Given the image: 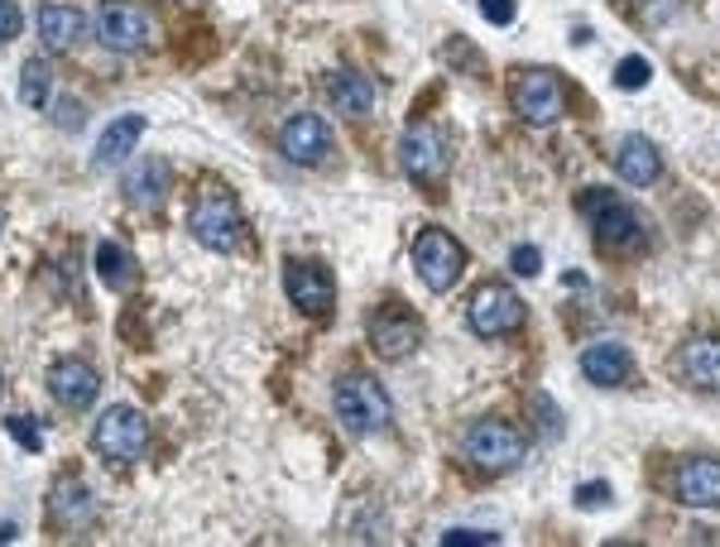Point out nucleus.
Instances as JSON below:
<instances>
[{
	"label": "nucleus",
	"mask_w": 720,
	"mask_h": 547,
	"mask_svg": "<svg viewBox=\"0 0 720 547\" xmlns=\"http://www.w3.org/2000/svg\"><path fill=\"white\" fill-rule=\"evenodd\" d=\"M586 212V222L596 226V240L605 250H615V254H634V250H648V226H644V216L634 212L629 202L620 198L615 188H591V192H581V202H576Z\"/></svg>",
	"instance_id": "f257e3e1"
},
{
	"label": "nucleus",
	"mask_w": 720,
	"mask_h": 547,
	"mask_svg": "<svg viewBox=\"0 0 720 547\" xmlns=\"http://www.w3.org/2000/svg\"><path fill=\"white\" fill-rule=\"evenodd\" d=\"M332 408H336V418H341V428L356 432V437L384 432L394 423L389 394H384V384L375 380V374H365V370H351V374H341V380H336Z\"/></svg>",
	"instance_id": "f03ea898"
},
{
	"label": "nucleus",
	"mask_w": 720,
	"mask_h": 547,
	"mask_svg": "<svg viewBox=\"0 0 720 547\" xmlns=\"http://www.w3.org/2000/svg\"><path fill=\"white\" fill-rule=\"evenodd\" d=\"M188 226H192V236H197L202 246L221 250V254L245 240V216H240L231 192H221L216 182H207V188L197 192V202H192V212H188Z\"/></svg>",
	"instance_id": "7ed1b4c3"
},
{
	"label": "nucleus",
	"mask_w": 720,
	"mask_h": 547,
	"mask_svg": "<svg viewBox=\"0 0 720 547\" xmlns=\"http://www.w3.org/2000/svg\"><path fill=\"white\" fill-rule=\"evenodd\" d=\"M461 452H466V461H471V466L490 471V476H504V471H514V466H519V461L528 456V442L509 428V423H500V418H476L471 428H466V437H461Z\"/></svg>",
	"instance_id": "20e7f679"
},
{
	"label": "nucleus",
	"mask_w": 720,
	"mask_h": 547,
	"mask_svg": "<svg viewBox=\"0 0 720 547\" xmlns=\"http://www.w3.org/2000/svg\"><path fill=\"white\" fill-rule=\"evenodd\" d=\"M92 442L106 461H140L144 447H149V418L130 404H111L96 418Z\"/></svg>",
	"instance_id": "39448f33"
},
{
	"label": "nucleus",
	"mask_w": 720,
	"mask_h": 547,
	"mask_svg": "<svg viewBox=\"0 0 720 547\" xmlns=\"http://www.w3.org/2000/svg\"><path fill=\"white\" fill-rule=\"evenodd\" d=\"M413 270L418 278H423V288H432V294H447V288L461 278L466 270V250L456 246V236H447V230H423V236L413 240Z\"/></svg>",
	"instance_id": "423d86ee"
},
{
	"label": "nucleus",
	"mask_w": 720,
	"mask_h": 547,
	"mask_svg": "<svg viewBox=\"0 0 720 547\" xmlns=\"http://www.w3.org/2000/svg\"><path fill=\"white\" fill-rule=\"evenodd\" d=\"M509 102L528 126H552V120H562V111H567V87H562V78L552 68H528L514 82Z\"/></svg>",
	"instance_id": "0eeeda50"
},
{
	"label": "nucleus",
	"mask_w": 720,
	"mask_h": 547,
	"mask_svg": "<svg viewBox=\"0 0 720 547\" xmlns=\"http://www.w3.org/2000/svg\"><path fill=\"white\" fill-rule=\"evenodd\" d=\"M466 318H471V332L476 336H509V332H519V326H524L528 308H524V298L514 294L509 284H485L471 298Z\"/></svg>",
	"instance_id": "6e6552de"
},
{
	"label": "nucleus",
	"mask_w": 720,
	"mask_h": 547,
	"mask_svg": "<svg viewBox=\"0 0 720 547\" xmlns=\"http://www.w3.org/2000/svg\"><path fill=\"white\" fill-rule=\"evenodd\" d=\"M149 34H154V24L140 5H130V0H101V10H96V39L111 48V53H140L149 44Z\"/></svg>",
	"instance_id": "1a4fd4ad"
},
{
	"label": "nucleus",
	"mask_w": 720,
	"mask_h": 547,
	"mask_svg": "<svg viewBox=\"0 0 720 547\" xmlns=\"http://www.w3.org/2000/svg\"><path fill=\"white\" fill-rule=\"evenodd\" d=\"M399 159H404V174L413 182H442L447 178V140H442L437 126H408V135L399 144Z\"/></svg>",
	"instance_id": "9d476101"
},
{
	"label": "nucleus",
	"mask_w": 720,
	"mask_h": 547,
	"mask_svg": "<svg viewBox=\"0 0 720 547\" xmlns=\"http://www.w3.org/2000/svg\"><path fill=\"white\" fill-rule=\"evenodd\" d=\"M279 150H284V159L288 164H303V168H317V164H327L332 159V130H327V120L322 116H293L288 126L279 130Z\"/></svg>",
	"instance_id": "9b49d317"
},
{
	"label": "nucleus",
	"mask_w": 720,
	"mask_h": 547,
	"mask_svg": "<svg viewBox=\"0 0 720 547\" xmlns=\"http://www.w3.org/2000/svg\"><path fill=\"white\" fill-rule=\"evenodd\" d=\"M284 288H288V302H293V308H303V312H312V318L332 312V302H336L332 274L322 270V264H312V260H288Z\"/></svg>",
	"instance_id": "f8f14e48"
},
{
	"label": "nucleus",
	"mask_w": 720,
	"mask_h": 547,
	"mask_svg": "<svg viewBox=\"0 0 720 547\" xmlns=\"http://www.w3.org/2000/svg\"><path fill=\"white\" fill-rule=\"evenodd\" d=\"M672 490L692 509H716L720 504V461L716 456H682L672 471Z\"/></svg>",
	"instance_id": "ddd939ff"
},
{
	"label": "nucleus",
	"mask_w": 720,
	"mask_h": 547,
	"mask_svg": "<svg viewBox=\"0 0 720 547\" xmlns=\"http://www.w3.org/2000/svg\"><path fill=\"white\" fill-rule=\"evenodd\" d=\"M48 519H53L63 533H77V528H92L96 524V500L92 490L82 485L77 476H58L53 490H48Z\"/></svg>",
	"instance_id": "4468645a"
},
{
	"label": "nucleus",
	"mask_w": 720,
	"mask_h": 547,
	"mask_svg": "<svg viewBox=\"0 0 720 547\" xmlns=\"http://www.w3.org/2000/svg\"><path fill=\"white\" fill-rule=\"evenodd\" d=\"M418 342H423V322H418L413 312L389 308V312H380V318H370V346H375L384 360L413 356Z\"/></svg>",
	"instance_id": "2eb2a0df"
},
{
	"label": "nucleus",
	"mask_w": 720,
	"mask_h": 547,
	"mask_svg": "<svg viewBox=\"0 0 720 547\" xmlns=\"http://www.w3.org/2000/svg\"><path fill=\"white\" fill-rule=\"evenodd\" d=\"M96 389H101V380H96V370L87 360H58V365H48V394L58 399L63 408H87L92 399H96Z\"/></svg>",
	"instance_id": "dca6fc26"
},
{
	"label": "nucleus",
	"mask_w": 720,
	"mask_h": 547,
	"mask_svg": "<svg viewBox=\"0 0 720 547\" xmlns=\"http://www.w3.org/2000/svg\"><path fill=\"white\" fill-rule=\"evenodd\" d=\"M581 374L591 384H600V389H620V384H629L634 360H629V350H624L620 342H591L581 350Z\"/></svg>",
	"instance_id": "f3484780"
},
{
	"label": "nucleus",
	"mask_w": 720,
	"mask_h": 547,
	"mask_svg": "<svg viewBox=\"0 0 720 547\" xmlns=\"http://www.w3.org/2000/svg\"><path fill=\"white\" fill-rule=\"evenodd\" d=\"M615 174L629 182V188H653L658 174H663V154L653 150V140L624 135L620 150H615Z\"/></svg>",
	"instance_id": "a211bd4d"
},
{
	"label": "nucleus",
	"mask_w": 720,
	"mask_h": 547,
	"mask_svg": "<svg viewBox=\"0 0 720 547\" xmlns=\"http://www.w3.org/2000/svg\"><path fill=\"white\" fill-rule=\"evenodd\" d=\"M677 374L692 389L716 394V389H720V336H696V342L682 346L677 350Z\"/></svg>",
	"instance_id": "6ab92c4d"
},
{
	"label": "nucleus",
	"mask_w": 720,
	"mask_h": 547,
	"mask_svg": "<svg viewBox=\"0 0 720 547\" xmlns=\"http://www.w3.org/2000/svg\"><path fill=\"white\" fill-rule=\"evenodd\" d=\"M168 182H173V168L164 159H140L125 178V202L140 206V212H159L168 198Z\"/></svg>",
	"instance_id": "aec40b11"
},
{
	"label": "nucleus",
	"mask_w": 720,
	"mask_h": 547,
	"mask_svg": "<svg viewBox=\"0 0 720 547\" xmlns=\"http://www.w3.org/2000/svg\"><path fill=\"white\" fill-rule=\"evenodd\" d=\"M144 130H149V120H144V116H120V120H111V126H106V135H101V144H96L92 164L96 168H116L120 159H130V150L140 144Z\"/></svg>",
	"instance_id": "412c9836"
},
{
	"label": "nucleus",
	"mask_w": 720,
	"mask_h": 547,
	"mask_svg": "<svg viewBox=\"0 0 720 547\" xmlns=\"http://www.w3.org/2000/svg\"><path fill=\"white\" fill-rule=\"evenodd\" d=\"M82 29H87V20H82L77 5H39V39H44V48L68 53V48L82 39Z\"/></svg>",
	"instance_id": "4be33fe9"
},
{
	"label": "nucleus",
	"mask_w": 720,
	"mask_h": 547,
	"mask_svg": "<svg viewBox=\"0 0 720 547\" xmlns=\"http://www.w3.org/2000/svg\"><path fill=\"white\" fill-rule=\"evenodd\" d=\"M96 274H101V284L111 288V294H130V288L140 284L135 254L120 246V240H101V246H96Z\"/></svg>",
	"instance_id": "5701e85b"
},
{
	"label": "nucleus",
	"mask_w": 720,
	"mask_h": 547,
	"mask_svg": "<svg viewBox=\"0 0 720 547\" xmlns=\"http://www.w3.org/2000/svg\"><path fill=\"white\" fill-rule=\"evenodd\" d=\"M327 102L336 106L341 116H370V106H375V87H370V78H360V72H332L327 78Z\"/></svg>",
	"instance_id": "b1692460"
},
{
	"label": "nucleus",
	"mask_w": 720,
	"mask_h": 547,
	"mask_svg": "<svg viewBox=\"0 0 720 547\" xmlns=\"http://www.w3.org/2000/svg\"><path fill=\"white\" fill-rule=\"evenodd\" d=\"M48 92H53V68H48L44 58H29L24 72H20V102L29 106V111H44Z\"/></svg>",
	"instance_id": "393cba45"
},
{
	"label": "nucleus",
	"mask_w": 720,
	"mask_h": 547,
	"mask_svg": "<svg viewBox=\"0 0 720 547\" xmlns=\"http://www.w3.org/2000/svg\"><path fill=\"white\" fill-rule=\"evenodd\" d=\"M648 78H653L648 58H639V53L620 58V68H615V87H620V92H639V87H648Z\"/></svg>",
	"instance_id": "a878e982"
},
{
	"label": "nucleus",
	"mask_w": 720,
	"mask_h": 547,
	"mask_svg": "<svg viewBox=\"0 0 720 547\" xmlns=\"http://www.w3.org/2000/svg\"><path fill=\"white\" fill-rule=\"evenodd\" d=\"M5 432L15 437L24 452H44V432H39V423H34L29 413H10V418H5Z\"/></svg>",
	"instance_id": "bb28decb"
},
{
	"label": "nucleus",
	"mask_w": 720,
	"mask_h": 547,
	"mask_svg": "<svg viewBox=\"0 0 720 547\" xmlns=\"http://www.w3.org/2000/svg\"><path fill=\"white\" fill-rule=\"evenodd\" d=\"M82 120H87V106H82L77 96H63V102H58L53 126H58V130H82Z\"/></svg>",
	"instance_id": "cd10ccee"
},
{
	"label": "nucleus",
	"mask_w": 720,
	"mask_h": 547,
	"mask_svg": "<svg viewBox=\"0 0 720 547\" xmlns=\"http://www.w3.org/2000/svg\"><path fill=\"white\" fill-rule=\"evenodd\" d=\"M576 509H605L610 504V485L605 480H591V485H576Z\"/></svg>",
	"instance_id": "c85d7f7f"
},
{
	"label": "nucleus",
	"mask_w": 720,
	"mask_h": 547,
	"mask_svg": "<svg viewBox=\"0 0 720 547\" xmlns=\"http://www.w3.org/2000/svg\"><path fill=\"white\" fill-rule=\"evenodd\" d=\"M509 270H514V274H524V278H533L538 270H543V254H538V246H514Z\"/></svg>",
	"instance_id": "c756f323"
},
{
	"label": "nucleus",
	"mask_w": 720,
	"mask_h": 547,
	"mask_svg": "<svg viewBox=\"0 0 720 547\" xmlns=\"http://www.w3.org/2000/svg\"><path fill=\"white\" fill-rule=\"evenodd\" d=\"M480 15H485L490 24H514L519 5H514V0H480Z\"/></svg>",
	"instance_id": "7c9ffc66"
},
{
	"label": "nucleus",
	"mask_w": 720,
	"mask_h": 547,
	"mask_svg": "<svg viewBox=\"0 0 720 547\" xmlns=\"http://www.w3.org/2000/svg\"><path fill=\"white\" fill-rule=\"evenodd\" d=\"M442 543L456 547V543H500V533H485V528H452V533H442Z\"/></svg>",
	"instance_id": "2f4dec72"
},
{
	"label": "nucleus",
	"mask_w": 720,
	"mask_h": 547,
	"mask_svg": "<svg viewBox=\"0 0 720 547\" xmlns=\"http://www.w3.org/2000/svg\"><path fill=\"white\" fill-rule=\"evenodd\" d=\"M20 34V10L15 0H0V44H10Z\"/></svg>",
	"instance_id": "473e14b6"
},
{
	"label": "nucleus",
	"mask_w": 720,
	"mask_h": 547,
	"mask_svg": "<svg viewBox=\"0 0 720 547\" xmlns=\"http://www.w3.org/2000/svg\"><path fill=\"white\" fill-rule=\"evenodd\" d=\"M15 538V524H10V519H0V543H10Z\"/></svg>",
	"instance_id": "72a5a7b5"
},
{
	"label": "nucleus",
	"mask_w": 720,
	"mask_h": 547,
	"mask_svg": "<svg viewBox=\"0 0 720 547\" xmlns=\"http://www.w3.org/2000/svg\"><path fill=\"white\" fill-rule=\"evenodd\" d=\"M0 226H5V216H0Z\"/></svg>",
	"instance_id": "f704fd0d"
}]
</instances>
